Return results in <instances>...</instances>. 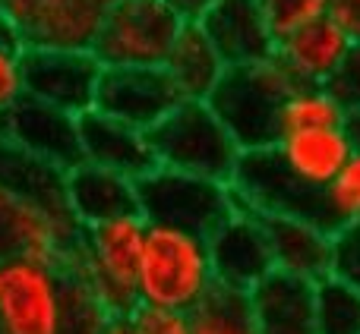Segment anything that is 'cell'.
I'll return each mask as SVG.
<instances>
[{"label":"cell","instance_id":"cell-3","mask_svg":"<svg viewBox=\"0 0 360 334\" xmlns=\"http://www.w3.org/2000/svg\"><path fill=\"white\" fill-rule=\"evenodd\" d=\"M146 136L158 167L231 186L240 161V145L205 101H180Z\"/></svg>","mask_w":360,"mask_h":334},{"label":"cell","instance_id":"cell-7","mask_svg":"<svg viewBox=\"0 0 360 334\" xmlns=\"http://www.w3.org/2000/svg\"><path fill=\"white\" fill-rule=\"evenodd\" d=\"M114 0H0L19 51H92Z\"/></svg>","mask_w":360,"mask_h":334},{"label":"cell","instance_id":"cell-18","mask_svg":"<svg viewBox=\"0 0 360 334\" xmlns=\"http://www.w3.org/2000/svg\"><path fill=\"white\" fill-rule=\"evenodd\" d=\"M259 334H316V284L272 272L247 293Z\"/></svg>","mask_w":360,"mask_h":334},{"label":"cell","instance_id":"cell-16","mask_svg":"<svg viewBox=\"0 0 360 334\" xmlns=\"http://www.w3.org/2000/svg\"><path fill=\"white\" fill-rule=\"evenodd\" d=\"M79 123V152L82 161L114 171L120 177L139 183L143 177H149L155 171V155L149 149V136L133 126L111 120L98 111H86L82 117H76Z\"/></svg>","mask_w":360,"mask_h":334},{"label":"cell","instance_id":"cell-27","mask_svg":"<svg viewBox=\"0 0 360 334\" xmlns=\"http://www.w3.org/2000/svg\"><path fill=\"white\" fill-rule=\"evenodd\" d=\"M316 334H360V293L332 278L316 281Z\"/></svg>","mask_w":360,"mask_h":334},{"label":"cell","instance_id":"cell-19","mask_svg":"<svg viewBox=\"0 0 360 334\" xmlns=\"http://www.w3.org/2000/svg\"><path fill=\"white\" fill-rule=\"evenodd\" d=\"M351 48L354 41L326 16L275 44V60L294 76L297 86H326L338 73Z\"/></svg>","mask_w":360,"mask_h":334},{"label":"cell","instance_id":"cell-25","mask_svg":"<svg viewBox=\"0 0 360 334\" xmlns=\"http://www.w3.org/2000/svg\"><path fill=\"white\" fill-rule=\"evenodd\" d=\"M111 312L98 300L73 259L63 265V293H60V334H105Z\"/></svg>","mask_w":360,"mask_h":334},{"label":"cell","instance_id":"cell-34","mask_svg":"<svg viewBox=\"0 0 360 334\" xmlns=\"http://www.w3.org/2000/svg\"><path fill=\"white\" fill-rule=\"evenodd\" d=\"M329 19L351 38V41L360 44V0H332Z\"/></svg>","mask_w":360,"mask_h":334},{"label":"cell","instance_id":"cell-11","mask_svg":"<svg viewBox=\"0 0 360 334\" xmlns=\"http://www.w3.org/2000/svg\"><path fill=\"white\" fill-rule=\"evenodd\" d=\"M180 101L184 98L162 67H101L92 111L149 133Z\"/></svg>","mask_w":360,"mask_h":334},{"label":"cell","instance_id":"cell-17","mask_svg":"<svg viewBox=\"0 0 360 334\" xmlns=\"http://www.w3.org/2000/svg\"><path fill=\"white\" fill-rule=\"evenodd\" d=\"M63 189H67L70 211H73V218L79 221L82 230L95 227V224L117 221V218L139 215L136 183L89 161L67 171Z\"/></svg>","mask_w":360,"mask_h":334},{"label":"cell","instance_id":"cell-30","mask_svg":"<svg viewBox=\"0 0 360 334\" xmlns=\"http://www.w3.org/2000/svg\"><path fill=\"white\" fill-rule=\"evenodd\" d=\"M329 278L360 293V224H348L332 234Z\"/></svg>","mask_w":360,"mask_h":334},{"label":"cell","instance_id":"cell-37","mask_svg":"<svg viewBox=\"0 0 360 334\" xmlns=\"http://www.w3.org/2000/svg\"><path fill=\"white\" fill-rule=\"evenodd\" d=\"M345 130H348V136H351V142H354V149H360V107L348 114V123H345Z\"/></svg>","mask_w":360,"mask_h":334},{"label":"cell","instance_id":"cell-23","mask_svg":"<svg viewBox=\"0 0 360 334\" xmlns=\"http://www.w3.org/2000/svg\"><path fill=\"white\" fill-rule=\"evenodd\" d=\"M67 173L57 171L54 164L35 158L32 152L19 149L6 136H0V186L16 196H25L32 202L54 211H70L67 189H63Z\"/></svg>","mask_w":360,"mask_h":334},{"label":"cell","instance_id":"cell-5","mask_svg":"<svg viewBox=\"0 0 360 334\" xmlns=\"http://www.w3.org/2000/svg\"><path fill=\"white\" fill-rule=\"evenodd\" d=\"M146 221L139 215L117 218L82 230L73 265L92 284L111 316H130L139 306V262H143Z\"/></svg>","mask_w":360,"mask_h":334},{"label":"cell","instance_id":"cell-4","mask_svg":"<svg viewBox=\"0 0 360 334\" xmlns=\"http://www.w3.org/2000/svg\"><path fill=\"white\" fill-rule=\"evenodd\" d=\"M231 192L240 211L259 218H294L319 227L323 234H335V218L326 205V189L300 183L275 149L240 152L237 171L231 177Z\"/></svg>","mask_w":360,"mask_h":334},{"label":"cell","instance_id":"cell-6","mask_svg":"<svg viewBox=\"0 0 360 334\" xmlns=\"http://www.w3.org/2000/svg\"><path fill=\"white\" fill-rule=\"evenodd\" d=\"M139 218L146 224L177 227L209 240L224 221L237 211L231 186L215 180L190 177V173L155 167L136 183Z\"/></svg>","mask_w":360,"mask_h":334},{"label":"cell","instance_id":"cell-24","mask_svg":"<svg viewBox=\"0 0 360 334\" xmlns=\"http://www.w3.org/2000/svg\"><path fill=\"white\" fill-rule=\"evenodd\" d=\"M348 111L326 86H297L281 107V136L313 130H345Z\"/></svg>","mask_w":360,"mask_h":334},{"label":"cell","instance_id":"cell-36","mask_svg":"<svg viewBox=\"0 0 360 334\" xmlns=\"http://www.w3.org/2000/svg\"><path fill=\"white\" fill-rule=\"evenodd\" d=\"M105 334H136V328H133L130 316H111V322H108Z\"/></svg>","mask_w":360,"mask_h":334},{"label":"cell","instance_id":"cell-38","mask_svg":"<svg viewBox=\"0 0 360 334\" xmlns=\"http://www.w3.org/2000/svg\"><path fill=\"white\" fill-rule=\"evenodd\" d=\"M0 38H10V32H6V25H4V19H0ZM13 41V38H10Z\"/></svg>","mask_w":360,"mask_h":334},{"label":"cell","instance_id":"cell-21","mask_svg":"<svg viewBox=\"0 0 360 334\" xmlns=\"http://www.w3.org/2000/svg\"><path fill=\"white\" fill-rule=\"evenodd\" d=\"M275 152L300 183L313 186V189H326L357 149L348 130H313L281 136Z\"/></svg>","mask_w":360,"mask_h":334},{"label":"cell","instance_id":"cell-29","mask_svg":"<svg viewBox=\"0 0 360 334\" xmlns=\"http://www.w3.org/2000/svg\"><path fill=\"white\" fill-rule=\"evenodd\" d=\"M326 205H329L338 230L348 224H360V149L338 171V177L326 186Z\"/></svg>","mask_w":360,"mask_h":334},{"label":"cell","instance_id":"cell-13","mask_svg":"<svg viewBox=\"0 0 360 334\" xmlns=\"http://www.w3.org/2000/svg\"><path fill=\"white\" fill-rule=\"evenodd\" d=\"M209 259L215 284L240 293H250L266 274L275 272L262 221L240 208L209 236Z\"/></svg>","mask_w":360,"mask_h":334},{"label":"cell","instance_id":"cell-15","mask_svg":"<svg viewBox=\"0 0 360 334\" xmlns=\"http://www.w3.org/2000/svg\"><path fill=\"white\" fill-rule=\"evenodd\" d=\"M196 22L215 44L224 67L269 60L275 54L259 0H215Z\"/></svg>","mask_w":360,"mask_h":334},{"label":"cell","instance_id":"cell-28","mask_svg":"<svg viewBox=\"0 0 360 334\" xmlns=\"http://www.w3.org/2000/svg\"><path fill=\"white\" fill-rule=\"evenodd\" d=\"M259 6H262V16H266L269 35L278 44L285 38H291L294 32L329 16L332 0H259Z\"/></svg>","mask_w":360,"mask_h":334},{"label":"cell","instance_id":"cell-33","mask_svg":"<svg viewBox=\"0 0 360 334\" xmlns=\"http://www.w3.org/2000/svg\"><path fill=\"white\" fill-rule=\"evenodd\" d=\"M130 322L136 334H193L190 319L184 312L155 309V306H136L130 312Z\"/></svg>","mask_w":360,"mask_h":334},{"label":"cell","instance_id":"cell-2","mask_svg":"<svg viewBox=\"0 0 360 334\" xmlns=\"http://www.w3.org/2000/svg\"><path fill=\"white\" fill-rule=\"evenodd\" d=\"M215 287L205 236L162 227V224H146L143 262H139V306L190 316Z\"/></svg>","mask_w":360,"mask_h":334},{"label":"cell","instance_id":"cell-26","mask_svg":"<svg viewBox=\"0 0 360 334\" xmlns=\"http://www.w3.org/2000/svg\"><path fill=\"white\" fill-rule=\"evenodd\" d=\"M186 319L193 334H259L250 297L228 287H215Z\"/></svg>","mask_w":360,"mask_h":334},{"label":"cell","instance_id":"cell-20","mask_svg":"<svg viewBox=\"0 0 360 334\" xmlns=\"http://www.w3.org/2000/svg\"><path fill=\"white\" fill-rule=\"evenodd\" d=\"M259 221L266 230L275 272L294 274L313 284L329 278V234L307 221H294V218H259Z\"/></svg>","mask_w":360,"mask_h":334},{"label":"cell","instance_id":"cell-9","mask_svg":"<svg viewBox=\"0 0 360 334\" xmlns=\"http://www.w3.org/2000/svg\"><path fill=\"white\" fill-rule=\"evenodd\" d=\"M82 227L73 211H54L0 186V265L35 259L63 268L79 253Z\"/></svg>","mask_w":360,"mask_h":334},{"label":"cell","instance_id":"cell-10","mask_svg":"<svg viewBox=\"0 0 360 334\" xmlns=\"http://www.w3.org/2000/svg\"><path fill=\"white\" fill-rule=\"evenodd\" d=\"M63 268L35 259L0 265V334H60Z\"/></svg>","mask_w":360,"mask_h":334},{"label":"cell","instance_id":"cell-14","mask_svg":"<svg viewBox=\"0 0 360 334\" xmlns=\"http://www.w3.org/2000/svg\"><path fill=\"white\" fill-rule=\"evenodd\" d=\"M0 136L16 142L19 149L32 152L35 158L54 164L57 171H73L82 164L79 152V123L73 114H63L57 107H48L41 101L22 98L4 120H0Z\"/></svg>","mask_w":360,"mask_h":334},{"label":"cell","instance_id":"cell-12","mask_svg":"<svg viewBox=\"0 0 360 334\" xmlns=\"http://www.w3.org/2000/svg\"><path fill=\"white\" fill-rule=\"evenodd\" d=\"M101 63L92 51H22V92L63 114L82 117L95 107Z\"/></svg>","mask_w":360,"mask_h":334},{"label":"cell","instance_id":"cell-1","mask_svg":"<svg viewBox=\"0 0 360 334\" xmlns=\"http://www.w3.org/2000/svg\"><path fill=\"white\" fill-rule=\"evenodd\" d=\"M294 88V76L272 54L269 60L224 67L205 105L234 136L240 152L275 149L281 139V107Z\"/></svg>","mask_w":360,"mask_h":334},{"label":"cell","instance_id":"cell-8","mask_svg":"<svg viewBox=\"0 0 360 334\" xmlns=\"http://www.w3.org/2000/svg\"><path fill=\"white\" fill-rule=\"evenodd\" d=\"M184 19L165 0H114L92 54L101 67H162Z\"/></svg>","mask_w":360,"mask_h":334},{"label":"cell","instance_id":"cell-35","mask_svg":"<svg viewBox=\"0 0 360 334\" xmlns=\"http://www.w3.org/2000/svg\"><path fill=\"white\" fill-rule=\"evenodd\" d=\"M165 4H168L171 10L184 19V22H196V19L202 16L212 4H215V0H165Z\"/></svg>","mask_w":360,"mask_h":334},{"label":"cell","instance_id":"cell-32","mask_svg":"<svg viewBox=\"0 0 360 334\" xmlns=\"http://www.w3.org/2000/svg\"><path fill=\"white\" fill-rule=\"evenodd\" d=\"M326 88L335 95V101L348 114L360 107V44L351 48V54L345 57V63L338 67V73L326 82Z\"/></svg>","mask_w":360,"mask_h":334},{"label":"cell","instance_id":"cell-31","mask_svg":"<svg viewBox=\"0 0 360 334\" xmlns=\"http://www.w3.org/2000/svg\"><path fill=\"white\" fill-rule=\"evenodd\" d=\"M22 98V51H19L16 41L0 38V120Z\"/></svg>","mask_w":360,"mask_h":334},{"label":"cell","instance_id":"cell-22","mask_svg":"<svg viewBox=\"0 0 360 334\" xmlns=\"http://www.w3.org/2000/svg\"><path fill=\"white\" fill-rule=\"evenodd\" d=\"M162 69L174 82V88L184 101H209L212 88L218 86V79L224 73V60L218 57L215 44L209 41L202 25L184 22L168 57H165Z\"/></svg>","mask_w":360,"mask_h":334}]
</instances>
